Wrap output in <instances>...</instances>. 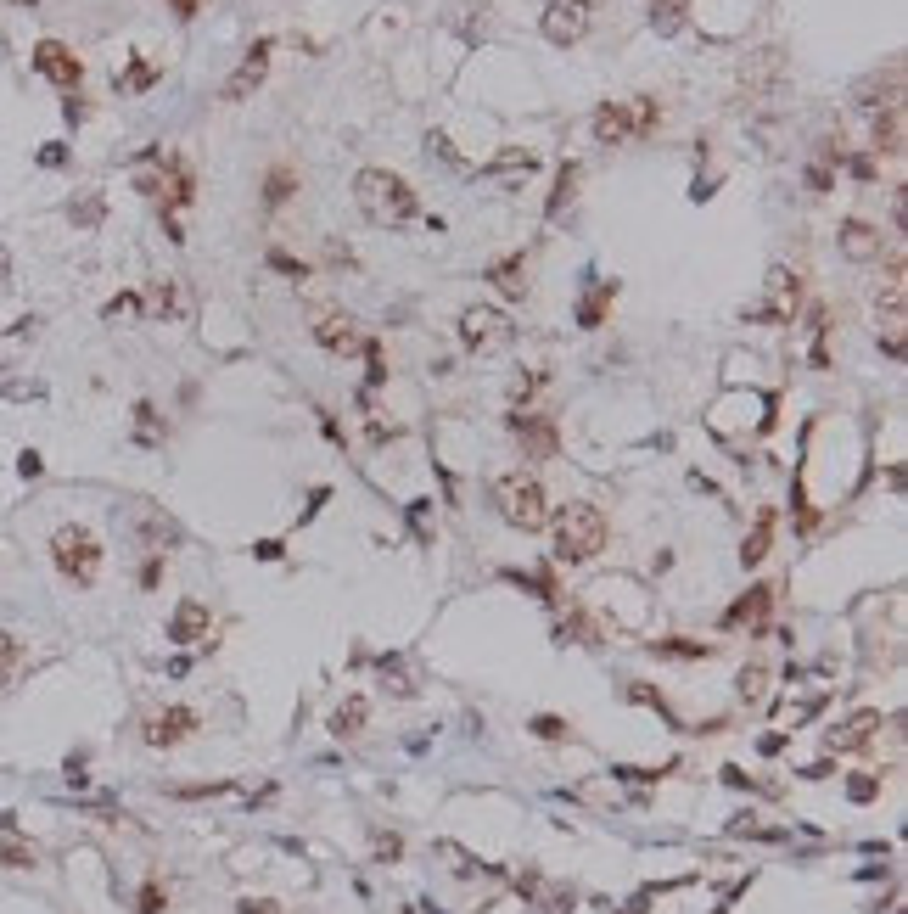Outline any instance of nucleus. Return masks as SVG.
<instances>
[{
  "label": "nucleus",
  "instance_id": "f257e3e1",
  "mask_svg": "<svg viewBox=\"0 0 908 914\" xmlns=\"http://www.w3.org/2000/svg\"><path fill=\"white\" fill-rule=\"evenodd\" d=\"M354 197H359V214H365L370 225H410V219L421 214L415 186L393 169H365L354 180Z\"/></svg>",
  "mask_w": 908,
  "mask_h": 914
},
{
  "label": "nucleus",
  "instance_id": "f03ea898",
  "mask_svg": "<svg viewBox=\"0 0 908 914\" xmlns=\"http://www.w3.org/2000/svg\"><path fill=\"white\" fill-rule=\"evenodd\" d=\"M606 511L600 505H567L561 511V522H555V561H567V567H578V561H595L600 550H606Z\"/></svg>",
  "mask_w": 908,
  "mask_h": 914
},
{
  "label": "nucleus",
  "instance_id": "7ed1b4c3",
  "mask_svg": "<svg viewBox=\"0 0 908 914\" xmlns=\"http://www.w3.org/2000/svg\"><path fill=\"white\" fill-rule=\"evenodd\" d=\"M494 511L511 522V528L522 533H539L544 522H550V494H544L539 477H527V472H505L494 483Z\"/></svg>",
  "mask_w": 908,
  "mask_h": 914
},
{
  "label": "nucleus",
  "instance_id": "20e7f679",
  "mask_svg": "<svg viewBox=\"0 0 908 914\" xmlns=\"http://www.w3.org/2000/svg\"><path fill=\"white\" fill-rule=\"evenodd\" d=\"M662 124V107H656L651 96H639L634 107L628 101H606L595 113V141L600 146H628V141H639V135H651V129Z\"/></svg>",
  "mask_w": 908,
  "mask_h": 914
},
{
  "label": "nucleus",
  "instance_id": "39448f33",
  "mask_svg": "<svg viewBox=\"0 0 908 914\" xmlns=\"http://www.w3.org/2000/svg\"><path fill=\"white\" fill-rule=\"evenodd\" d=\"M51 561H57L62 578H73V584H96L101 572V544L90 528H79V522H68V528L51 533Z\"/></svg>",
  "mask_w": 908,
  "mask_h": 914
},
{
  "label": "nucleus",
  "instance_id": "423d86ee",
  "mask_svg": "<svg viewBox=\"0 0 908 914\" xmlns=\"http://www.w3.org/2000/svg\"><path fill=\"white\" fill-rule=\"evenodd\" d=\"M460 343L477 348V354H494V348L511 343V320L499 315V309H483V303H477V309L460 315Z\"/></svg>",
  "mask_w": 908,
  "mask_h": 914
},
{
  "label": "nucleus",
  "instance_id": "0eeeda50",
  "mask_svg": "<svg viewBox=\"0 0 908 914\" xmlns=\"http://www.w3.org/2000/svg\"><path fill=\"white\" fill-rule=\"evenodd\" d=\"M141 735H146V746H163V752H169V746H180V741L197 735V713H191V707H163V713L146 718Z\"/></svg>",
  "mask_w": 908,
  "mask_h": 914
},
{
  "label": "nucleus",
  "instance_id": "6e6552de",
  "mask_svg": "<svg viewBox=\"0 0 908 914\" xmlns=\"http://www.w3.org/2000/svg\"><path fill=\"white\" fill-rule=\"evenodd\" d=\"M314 343L331 348V354H354L359 348L354 315H348V309H320V315H314Z\"/></svg>",
  "mask_w": 908,
  "mask_h": 914
},
{
  "label": "nucleus",
  "instance_id": "1a4fd4ad",
  "mask_svg": "<svg viewBox=\"0 0 908 914\" xmlns=\"http://www.w3.org/2000/svg\"><path fill=\"white\" fill-rule=\"evenodd\" d=\"M270 51H275L270 40H258L253 51H247V57H242V68H236V73L225 79V101H247L258 85H264V73H270Z\"/></svg>",
  "mask_w": 908,
  "mask_h": 914
},
{
  "label": "nucleus",
  "instance_id": "9d476101",
  "mask_svg": "<svg viewBox=\"0 0 908 914\" xmlns=\"http://www.w3.org/2000/svg\"><path fill=\"white\" fill-rule=\"evenodd\" d=\"M858 107L880 113V107H903V62H886V73H869L858 85Z\"/></svg>",
  "mask_w": 908,
  "mask_h": 914
},
{
  "label": "nucleus",
  "instance_id": "9b49d317",
  "mask_svg": "<svg viewBox=\"0 0 908 914\" xmlns=\"http://www.w3.org/2000/svg\"><path fill=\"white\" fill-rule=\"evenodd\" d=\"M583 29H589V0H550V12H544V34H550L555 45H572Z\"/></svg>",
  "mask_w": 908,
  "mask_h": 914
},
{
  "label": "nucleus",
  "instance_id": "f8f14e48",
  "mask_svg": "<svg viewBox=\"0 0 908 914\" xmlns=\"http://www.w3.org/2000/svg\"><path fill=\"white\" fill-rule=\"evenodd\" d=\"M796 303H802V281H796L791 270H774L768 275V303L752 309V320H791Z\"/></svg>",
  "mask_w": 908,
  "mask_h": 914
},
{
  "label": "nucleus",
  "instance_id": "ddd939ff",
  "mask_svg": "<svg viewBox=\"0 0 908 914\" xmlns=\"http://www.w3.org/2000/svg\"><path fill=\"white\" fill-rule=\"evenodd\" d=\"M208 634H213L208 606H202V600H180V606H174V623H169V640L174 645H202Z\"/></svg>",
  "mask_w": 908,
  "mask_h": 914
},
{
  "label": "nucleus",
  "instance_id": "4468645a",
  "mask_svg": "<svg viewBox=\"0 0 908 914\" xmlns=\"http://www.w3.org/2000/svg\"><path fill=\"white\" fill-rule=\"evenodd\" d=\"M780 51H757V57H746V68H740V90L746 96H774L780 90Z\"/></svg>",
  "mask_w": 908,
  "mask_h": 914
},
{
  "label": "nucleus",
  "instance_id": "2eb2a0df",
  "mask_svg": "<svg viewBox=\"0 0 908 914\" xmlns=\"http://www.w3.org/2000/svg\"><path fill=\"white\" fill-rule=\"evenodd\" d=\"M511 427H516V438H522V449L533 460H550L555 455V421H550V415H522V410H516Z\"/></svg>",
  "mask_w": 908,
  "mask_h": 914
},
{
  "label": "nucleus",
  "instance_id": "dca6fc26",
  "mask_svg": "<svg viewBox=\"0 0 908 914\" xmlns=\"http://www.w3.org/2000/svg\"><path fill=\"white\" fill-rule=\"evenodd\" d=\"M875 729H880V713H852L847 724H836L824 735V746H830V752H858V746L875 741Z\"/></svg>",
  "mask_w": 908,
  "mask_h": 914
},
{
  "label": "nucleus",
  "instance_id": "f3484780",
  "mask_svg": "<svg viewBox=\"0 0 908 914\" xmlns=\"http://www.w3.org/2000/svg\"><path fill=\"white\" fill-rule=\"evenodd\" d=\"M34 68L45 73V79H57V85H79V57H73L68 45H57V40H45L40 51H34Z\"/></svg>",
  "mask_w": 908,
  "mask_h": 914
},
{
  "label": "nucleus",
  "instance_id": "a211bd4d",
  "mask_svg": "<svg viewBox=\"0 0 908 914\" xmlns=\"http://www.w3.org/2000/svg\"><path fill=\"white\" fill-rule=\"evenodd\" d=\"M522 892H527V898H539L544 914H572V903H578V892H572V886H550L544 875H533V870L522 875Z\"/></svg>",
  "mask_w": 908,
  "mask_h": 914
},
{
  "label": "nucleus",
  "instance_id": "6ab92c4d",
  "mask_svg": "<svg viewBox=\"0 0 908 914\" xmlns=\"http://www.w3.org/2000/svg\"><path fill=\"white\" fill-rule=\"evenodd\" d=\"M880 230L875 225H864V219H847V225H841V253L847 258H858V264H869V258H880Z\"/></svg>",
  "mask_w": 908,
  "mask_h": 914
},
{
  "label": "nucleus",
  "instance_id": "aec40b11",
  "mask_svg": "<svg viewBox=\"0 0 908 914\" xmlns=\"http://www.w3.org/2000/svg\"><path fill=\"white\" fill-rule=\"evenodd\" d=\"M875 152L880 158H903V107H880L875 113Z\"/></svg>",
  "mask_w": 908,
  "mask_h": 914
},
{
  "label": "nucleus",
  "instance_id": "412c9836",
  "mask_svg": "<svg viewBox=\"0 0 908 914\" xmlns=\"http://www.w3.org/2000/svg\"><path fill=\"white\" fill-rule=\"evenodd\" d=\"M488 281L505 292V298H527V258L516 253V258H499L494 270H488Z\"/></svg>",
  "mask_w": 908,
  "mask_h": 914
},
{
  "label": "nucleus",
  "instance_id": "4be33fe9",
  "mask_svg": "<svg viewBox=\"0 0 908 914\" xmlns=\"http://www.w3.org/2000/svg\"><path fill=\"white\" fill-rule=\"evenodd\" d=\"M768 606H774V589L757 584V589H746V600H735V606H729L724 623H729V629H740V623H757V617H763Z\"/></svg>",
  "mask_w": 908,
  "mask_h": 914
},
{
  "label": "nucleus",
  "instance_id": "5701e85b",
  "mask_svg": "<svg viewBox=\"0 0 908 914\" xmlns=\"http://www.w3.org/2000/svg\"><path fill=\"white\" fill-rule=\"evenodd\" d=\"M365 718H370V701L365 696H348L337 713H331V735H337V741H354L359 729H365Z\"/></svg>",
  "mask_w": 908,
  "mask_h": 914
},
{
  "label": "nucleus",
  "instance_id": "b1692460",
  "mask_svg": "<svg viewBox=\"0 0 908 914\" xmlns=\"http://www.w3.org/2000/svg\"><path fill=\"white\" fill-rule=\"evenodd\" d=\"M533 169H539V158H533V152H522V146H511V152H499L483 174H488V180H527Z\"/></svg>",
  "mask_w": 908,
  "mask_h": 914
},
{
  "label": "nucleus",
  "instance_id": "393cba45",
  "mask_svg": "<svg viewBox=\"0 0 908 914\" xmlns=\"http://www.w3.org/2000/svg\"><path fill=\"white\" fill-rule=\"evenodd\" d=\"M768 544H774V511H757L752 533H746V544H740V561H746V567H757V561L768 556Z\"/></svg>",
  "mask_w": 908,
  "mask_h": 914
},
{
  "label": "nucleus",
  "instance_id": "a878e982",
  "mask_svg": "<svg viewBox=\"0 0 908 914\" xmlns=\"http://www.w3.org/2000/svg\"><path fill=\"white\" fill-rule=\"evenodd\" d=\"M152 309H157V315H174V320H185V315H191V292H185L180 281H163V286L152 292Z\"/></svg>",
  "mask_w": 908,
  "mask_h": 914
},
{
  "label": "nucleus",
  "instance_id": "bb28decb",
  "mask_svg": "<svg viewBox=\"0 0 908 914\" xmlns=\"http://www.w3.org/2000/svg\"><path fill=\"white\" fill-rule=\"evenodd\" d=\"M292 191H298V174H292V163H275L270 180H264V208H281Z\"/></svg>",
  "mask_w": 908,
  "mask_h": 914
},
{
  "label": "nucleus",
  "instance_id": "cd10ccee",
  "mask_svg": "<svg viewBox=\"0 0 908 914\" xmlns=\"http://www.w3.org/2000/svg\"><path fill=\"white\" fill-rule=\"evenodd\" d=\"M578 180H583L578 163H561V174H555V197H550V219H561V208L578 197Z\"/></svg>",
  "mask_w": 908,
  "mask_h": 914
},
{
  "label": "nucleus",
  "instance_id": "c85d7f7f",
  "mask_svg": "<svg viewBox=\"0 0 908 914\" xmlns=\"http://www.w3.org/2000/svg\"><path fill=\"white\" fill-rule=\"evenodd\" d=\"M34 864H40V853L29 842H17V836L0 842V870H34Z\"/></svg>",
  "mask_w": 908,
  "mask_h": 914
},
{
  "label": "nucleus",
  "instance_id": "c756f323",
  "mask_svg": "<svg viewBox=\"0 0 908 914\" xmlns=\"http://www.w3.org/2000/svg\"><path fill=\"white\" fill-rule=\"evenodd\" d=\"M611 298H617V286H611V281H600L595 292H589V298H583L578 320H583V326H600V315H606V309H611Z\"/></svg>",
  "mask_w": 908,
  "mask_h": 914
},
{
  "label": "nucleus",
  "instance_id": "7c9ffc66",
  "mask_svg": "<svg viewBox=\"0 0 908 914\" xmlns=\"http://www.w3.org/2000/svg\"><path fill=\"white\" fill-rule=\"evenodd\" d=\"M763 690H768V668H763V662L740 668V701H763Z\"/></svg>",
  "mask_w": 908,
  "mask_h": 914
},
{
  "label": "nucleus",
  "instance_id": "2f4dec72",
  "mask_svg": "<svg viewBox=\"0 0 908 914\" xmlns=\"http://www.w3.org/2000/svg\"><path fill=\"white\" fill-rule=\"evenodd\" d=\"M382 685L393 690V696H415L410 673H404V662H398V657H382Z\"/></svg>",
  "mask_w": 908,
  "mask_h": 914
},
{
  "label": "nucleus",
  "instance_id": "473e14b6",
  "mask_svg": "<svg viewBox=\"0 0 908 914\" xmlns=\"http://www.w3.org/2000/svg\"><path fill=\"white\" fill-rule=\"evenodd\" d=\"M651 23H656L662 34H673V29L684 23V0H656V6H651Z\"/></svg>",
  "mask_w": 908,
  "mask_h": 914
},
{
  "label": "nucleus",
  "instance_id": "72a5a7b5",
  "mask_svg": "<svg viewBox=\"0 0 908 914\" xmlns=\"http://www.w3.org/2000/svg\"><path fill=\"white\" fill-rule=\"evenodd\" d=\"M17 668H23V645H17L12 634L0 629V685H6V679H12Z\"/></svg>",
  "mask_w": 908,
  "mask_h": 914
},
{
  "label": "nucleus",
  "instance_id": "f704fd0d",
  "mask_svg": "<svg viewBox=\"0 0 908 914\" xmlns=\"http://www.w3.org/2000/svg\"><path fill=\"white\" fill-rule=\"evenodd\" d=\"M662 657H712V645H690V640H656Z\"/></svg>",
  "mask_w": 908,
  "mask_h": 914
},
{
  "label": "nucleus",
  "instance_id": "c9c22d12",
  "mask_svg": "<svg viewBox=\"0 0 908 914\" xmlns=\"http://www.w3.org/2000/svg\"><path fill=\"white\" fill-rule=\"evenodd\" d=\"M533 735H539V741H567V718H533Z\"/></svg>",
  "mask_w": 908,
  "mask_h": 914
},
{
  "label": "nucleus",
  "instance_id": "e433bc0d",
  "mask_svg": "<svg viewBox=\"0 0 908 914\" xmlns=\"http://www.w3.org/2000/svg\"><path fill=\"white\" fill-rule=\"evenodd\" d=\"M163 903H169V892H163L157 881H146L141 886V914H163Z\"/></svg>",
  "mask_w": 908,
  "mask_h": 914
},
{
  "label": "nucleus",
  "instance_id": "4c0bfd02",
  "mask_svg": "<svg viewBox=\"0 0 908 914\" xmlns=\"http://www.w3.org/2000/svg\"><path fill=\"white\" fill-rule=\"evenodd\" d=\"M118 315H141V298H113L107 303V320H118Z\"/></svg>",
  "mask_w": 908,
  "mask_h": 914
},
{
  "label": "nucleus",
  "instance_id": "58836bf2",
  "mask_svg": "<svg viewBox=\"0 0 908 914\" xmlns=\"http://www.w3.org/2000/svg\"><path fill=\"white\" fill-rule=\"evenodd\" d=\"M875 791H880V780H869V774H864V780H852V797H858V802H869Z\"/></svg>",
  "mask_w": 908,
  "mask_h": 914
},
{
  "label": "nucleus",
  "instance_id": "ea45409f",
  "mask_svg": "<svg viewBox=\"0 0 908 914\" xmlns=\"http://www.w3.org/2000/svg\"><path fill=\"white\" fill-rule=\"evenodd\" d=\"M382 376H387V365H382V348L370 343V382H382Z\"/></svg>",
  "mask_w": 908,
  "mask_h": 914
},
{
  "label": "nucleus",
  "instance_id": "a19ab883",
  "mask_svg": "<svg viewBox=\"0 0 908 914\" xmlns=\"http://www.w3.org/2000/svg\"><path fill=\"white\" fill-rule=\"evenodd\" d=\"M242 914H275V903H264V898L253 903V898H247V903H242Z\"/></svg>",
  "mask_w": 908,
  "mask_h": 914
},
{
  "label": "nucleus",
  "instance_id": "79ce46f5",
  "mask_svg": "<svg viewBox=\"0 0 908 914\" xmlns=\"http://www.w3.org/2000/svg\"><path fill=\"white\" fill-rule=\"evenodd\" d=\"M0 281H12V258H6V247H0Z\"/></svg>",
  "mask_w": 908,
  "mask_h": 914
}]
</instances>
